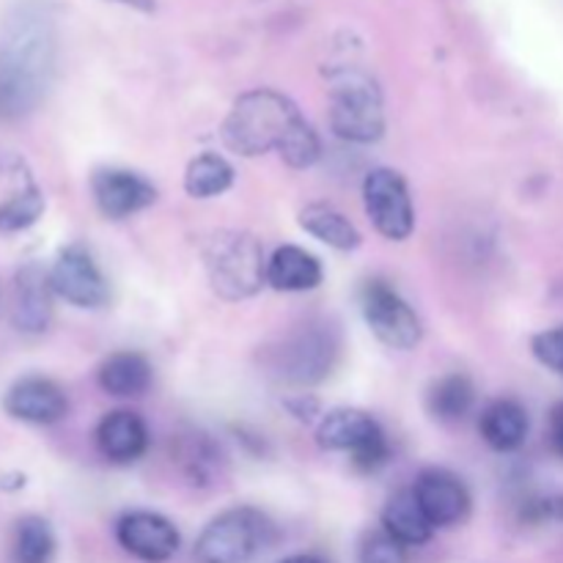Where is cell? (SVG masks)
<instances>
[{
	"instance_id": "obj_1",
	"label": "cell",
	"mask_w": 563,
	"mask_h": 563,
	"mask_svg": "<svg viewBox=\"0 0 563 563\" xmlns=\"http://www.w3.org/2000/svg\"><path fill=\"white\" fill-rule=\"evenodd\" d=\"M58 64V20L49 0H9L0 20V113L22 119L47 97Z\"/></svg>"
},
{
	"instance_id": "obj_2",
	"label": "cell",
	"mask_w": 563,
	"mask_h": 563,
	"mask_svg": "<svg viewBox=\"0 0 563 563\" xmlns=\"http://www.w3.org/2000/svg\"><path fill=\"white\" fill-rule=\"evenodd\" d=\"M225 148L240 157L278 152L289 168L306 170L322 157L317 130L306 121L295 99L275 88H253L231 104L220 130Z\"/></svg>"
},
{
	"instance_id": "obj_3",
	"label": "cell",
	"mask_w": 563,
	"mask_h": 563,
	"mask_svg": "<svg viewBox=\"0 0 563 563\" xmlns=\"http://www.w3.org/2000/svg\"><path fill=\"white\" fill-rule=\"evenodd\" d=\"M341 335L324 319H308L262 350V363L275 379L297 388L324 383L339 366Z\"/></svg>"
},
{
	"instance_id": "obj_4",
	"label": "cell",
	"mask_w": 563,
	"mask_h": 563,
	"mask_svg": "<svg viewBox=\"0 0 563 563\" xmlns=\"http://www.w3.org/2000/svg\"><path fill=\"white\" fill-rule=\"evenodd\" d=\"M330 130L350 143H377L385 135L383 88L363 66L330 71Z\"/></svg>"
},
{
	"instance_id": "obj_5",
	"label": "cell",
	"mask_w": 563,
	"mask_h": 563,
	"mask_svg": "<svg viewBox=\"0 0 563 563\" xmlns=\"http://www.w3.org/2000/svg\"><path fill=\"white\" fill-rule=\"evenodd\" d=\"M203 267L214 295L229 302L247 300L267 284L264 245L251 231H214L203 247Z\"/></svg>"
},
{
	"instance_id": "obj_6",
	"label": "cell",
	"mask_w": 563,
	"mask_h": 563,
	"mask_svg": "<svg viewBox=\"0 0 563 563\" xmlns=\"http://www.w3.org/2000/svg\"><path fill=\"white\" fill-rule=\"evenodd\" d=\"M275 539V526L264 511L236 506L223 511L198 533L192 561L196 563H247L267 550Z\"/></svg>"
},
{
	"instance_id": "obj_7",
	"label": "cell",
	"mask_w": 563,
	"mask_h": 563,
	"mask_svg": "<svg viewBox=\"0 0 563 563\" xmlns=\"http://www.w3.org/2000/svg\"><path fill=\"white\" fill-rule=\"evenodd\" d=\"M317 443L324 451L335 454H350L352 465L361 473H377L388 465L390 443L385 438V429L368 412L355 407H339L319 418Z\"/></svg>"
},
{
	"instance_id": "obj_8",
	"label": "cell",
	"mask_w": 563,
	"mask_h": 563,
	"mask_svg": "<svg viewBox=\"0 0 563 563\" xmlns=\"http://www.w3.org/2000/svg\"><path fill=\"white\" fill-rule=\"evenodd\" d=\"M361 311L379 344L396 352H410L421 344L423 324L416 308L388 284L372 278L361 289Z\"/></svg>"
},
{
	"instance_id": "obj_9",
	"label": "cell",
	"mask_w": 563,
	"mask_h": 563,
	"mask_svg": "<svg viewBox=\"0 0 563 563\" xmlns=\"http://www.w3.org/2000/svg\"><path fill=\"white\" fill-rule=\"evenodd\" d=\"M363 207L368 220L390 242H405L416 231V207L405 176L394 168H372L363 179Z\"/></svg>"
},
{
	"instance_id": "obj_10",
	"label": "cell",
	"mask_w": 563,
	"mask_h": 563,
	"mask_svg": "<svg viewBox=\"0 0 563 563\" xmlns=\"http://www.w3.org/2000/svg\"><path fill=\"white\" fill-rule=\"evenodd\" d=\"M49 284L53 291L75 308L97 311L110 302V286L99 264L82 245L60 247L49 267Z\"/></svg>"
},
{
	"instance_id": "obj_11",
	"label": "cell",
	"mask_w": 563,
	"mask_h": 563,
	"mask_svg": "<svg viewBox=\"0 0 563 563\" xmlns=\"http://www.w3.org/2000/svg\"><path fill=\"white\" fill-rule=\"evenodd\" d=\"M115 539L132 559L165 563L179 553L181 537L168 517L157 511H126L115 522Z\"/></svg>"
},
{
	"instance_id": "obj_12",
	"label": "cell",
	"mask_w": 563,
	"mask_h": 563,
	"mask_svg": "<svg viewBox=\"0 0 563 563\" xmlns=\"http://www.w3.org/2000/svg\"><path fill=\"white\" fill-rule=\"evenodd\" d=\"M91 196L108 220H124L157 201V187L130 168H97L91 174Z\"/></svg>"
},
{
	"instance_id": "obj_13",
	"label": "cell",
	"mask_w": 563,
	"mask_h": 563,
	"mask_svg": "<svg viewBox=\"0 0 563 563\" xmlns=\"http://www.w3.org/2000/svg\"><path fill=\"white\" fill-rule=\"evenodd\" d=\"M412 493L434 531L460 526L471 515V493H467L465 482L445 467H427L418 473Z\"/></svg>"
},
{
	"instance_id": "obj_14",
	"label": "cell",
	"mask_w": 563,
	"mask_h": 563,
	"mask_svg": "<svg viewBox=\"0 0 563 563\" xmlns=\"http://www.w3.org/2000/svg\"><path fill=\"white\" fill-rule=\"evenodd\" d=\"M3 410L5 416L20 423L53 427V423L66 418L69 399H66L64 388L58 383L31 374V377H20L16 383L9 385V390L3 394Z\"/></svg>"
},
{
	"instance_id": "obj_15",
	"label": "cell",
	"mask_w": 563,
	"mask_h": 563,
	"mask_svg": "<svg viewBox=\"0 0 563 563\" xmlns=\"http://www.w3.org/2000/svg\"><path fill=\"white\" fill-rule=\"evenodd\" d=\"M53 284L49 269L27 262L14 275V295H11V322L20 333L38 335L53 322Z\"/></svg>"
},
{
	"instance_id": "obj_16",
	"label": "cell",
	"mask_w": 563,
	"mask_h": 563,
	"mask_svg": "<svg viewBox=\"0 0 563 563\" xmlns=\"http://www.w3.org/2000/svg\"><path fill=\"white\" fill-rule=\"evenodd\" d=\"M97 449L113 465H132L148 451V427L132 410H113L99 421Z\"/></svg>"
},
{
	"instance_id": "obj_17",
	"label": "cell",
	"mask_w": 563,
	"mask_h": 563,
	"mask_svg": "<svg viewBox=\"0 0 563 563\" xmlns=\"http://www.w3.org/2000/svg\"><path fill=\"white\" fill-rule=\"evenodd\" d=\"M99 388L115 399H137L152 388V363L132 350L113 352L97 368Z\"/></svg>"
},
{
	"instance_id": "obj_18",
	"label": "cell",
	"mask_w": 563,
	"mask_h": 563,
	"mask_svg": "<svg viewBox=\"0 0 563 563\" xmlns=\"http://www.w3.org/2000/svg\"><path fill=\"white\" fill-rule=\"evenodd\" d=\"M324 278V269L313 253L297 245H280L267 258V284L275 291H313Z\"/></svg>"
},
{
	"instance_id": "obj_19",
	"label": "cell",
	"mask_w": 563,
	"mask_h": 563,
	"mask_svg": "<svg viewBox=\"0 0 563 563\" xmlns=\"http://www.w3.org/2000/svg\"><path fill=\"white\" fill-rule=\"evenodd\" d=\"M528 427H531L528 412L517 399H495L493 405L484 407L482 418H478V432H482L484 443L500 454L522 449Z\"/></svg>"
},
{
	"instance_id": "obj_20",
	"label": "cell",
	"mask_w": 563,
	"mask_h": 563,
	"mask_svg": "<svg viewBox=\"0 0 563 563\" xmlns=\"http://www.w3.org/2000/svg\"><path fill=\"white\" fill-rule=\"evenodd\" d=\"M297 223L306 234H311L313 240L324 242L333 251H357L363 242L357 225L346 218L344 212H339L330 203H308L297 214Z\"/></svg>"
},
{
	"instance_id": "obj_21",
	"label": "cell",
	"mask_w": 563,
	"mask_h": 563,
	"mask_svg": "<svg viewBox=\"0 0 563 563\" xmlns=\"http://www.w3.org/2000/svg\"><path fill=\"white\" fill-rule=\"evenodd\" d=\"M383 528L390 537L399 539L401 544H407V548H421V544H427L434 537V526L423 515L412 487L390 495L383 509Z\"/></svg>"
},
{
	"instance_id": "obj_22",
	"label": "cell",
	"mask_w": 563,
	"mask_h": 563,
	"mask_svg": "<svg viewBox=\"0 0 563 563\" xmlns=\"http://www.w3.org/2000/svg\"><path fill=\"white\" fill-rule=\"evenodd\" d=\"M476 405V388H473L467 374H445L434 379L427 394L429 416L440 423H456L467 416Z\"/></svg>"
},
{
	"instance_id": "obj_23",
	"label": "cell",
	"mask_w": 563,
	"mask_h": 563,
	"mask_svg": "<svg viewBox=\"0 0 563 563\" xmlns=\"http://www.w3.org/2000/svg\"><path fill=\"white\" fill-rule=\"evenodd\" d=\"M234 185V168L225 157L220 154H198L187 163L185 168V192L198 201H207V198L223 196L225 190H231Z\"/></svg>"
},
{
	"instance_id": "obj_24",
	"label": "cell",
	"mask_w": 563,
	"mask_h": 563,
	"mask_svg": "<svg viewBox=\"0 0 563 563\" xmlns=\"http://www.w3.org/2000/svg\"><path fill=\"white\" fill-rule=\"evenodd\" d=\"M11 559H14V563H53L55 561L53 526L38 515L22 517L14 528Z\"/></svg>"
},
{
	"instance_id": "obj_25",
	"label": "cell",
	"mask_w": 563,
	"mask_h": 563,
	"mask_svg": "<svg viewBox=\"0 0 563 563\" xmlns=\"http://www.w3.org/2000/svg\"><path fill=\"white\" fill-rule=\"evenodd\" d=\"M44 214V192L33 181L0 201V234H16L38 223Z\"/></svg>"
},
{
	"instance_id": "obj_26",
	"label": "cell",
	"mask_w": 563,
	"mask_h": 563,
	"mask_svg": "<svg viewBox=\"0 0 563 563\" xmlns=\"http://www.w3.org/2000/svg\"><path fill=\"white\" fill-rule=\"evenodd\" d=\"M179 462L192 484H212L214 467H218L220 460L214 445L209 443L203 434H192L190 440H185V449H181Z\"/></svg>"
},
{
	"instance_id": "obj_27",
	"label": "cell",
	"mask_w": 563,
	"mask_h": 563,
	"mask_svg": "<svg viewBox=\"0 0 563 563\" xmlns=\"http://www.w3.org/2000/svg\"><path fill=\"white\" fill-rule=\"evenodd\" d=\"M407 544H401L399 539L390 537L385 528L377 531H368L361 539V548H357V563H410V553H407Z\"/></svg>"
},
{
	"instance_id": "obj_28",
	"label": "cell",
	"mask_w": 563,
	"mask_h": 563,
	"mask_svg": "<svg viewBox=\"0 0 563 563\" xmlns=\"http://www.w3.org/2000/svg\"><path fill=\"white\" fill-rule=\"evenodd\" d=\"M531 352L544 368L563 377V324L553 330H542L531 339Z\"/></svg>"
},
{
	"instance_id": "obj_29",
	"label": "cell",
	"mask_w": 563,
	"mask_h": 563,
	"mask_svg": "<svg viewBox=\"0 0 563 563\" xmlns=\"http://www.w3.org/2000/svg\"><path fill=\"white\" fill-rule=\"evenodd\" d=\"M286 407H289V412L297 418V421H306V423L313 421V418L319 416V410H322L319 399H313L311 394L291 396V399H286Z\"/></svg>"
},
{
	"instance_id": "obj_30",
	"label": "cell",
	"mask_w": 563,
	"mask_h": 563,
	"mask_svg": "<svg viewBox=\"0 0 563 563\" xmlns=\"http://www.w3.org/2000/svg\"><path fill=\"white\" fill-rule=\"evenodd\" d=\"M550 440H553L555 451L563 456V405H559L550 416Z\"/></svg>"
},
{
	"instance_id": "obj_31",
	"label": "cell",
	"mask_w": 563,
	"mask_h": 563,
	"mask_svg": "<svg viewBox=\"0 0 563 563\" xmlns=\"http://www.w3.org/2000/svg\"><path fill=\"white\" fill-rule=\"evenodd\" d=\"M110 3H119V5H130V9L143 11V14H152L157 9V0H110Z\"/></svg>"
},
{
	"instance_id": "obj_32",
	"label": "cell",
	"mask_w": 563,
	"mask_h": 563,
	"mask_svg": "<svg viewBox=\"0 0 563 563\" xmlns=\"http://www.w3.org/2000/svg\"><path fill=\"white\" fill-rule=\"evenodd\" d=\"M280 563H328L324 559H319V555L313 553H295L289 555V559H284Z\"/></svg>"
}]
</instances>
